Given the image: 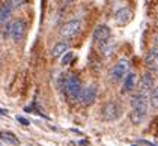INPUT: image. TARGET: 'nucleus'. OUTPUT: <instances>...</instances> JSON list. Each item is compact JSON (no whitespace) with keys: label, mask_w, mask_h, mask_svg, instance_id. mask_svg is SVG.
Here are the masks:
<instances>
[{"label":"nucleus","mask_w":158,"mask_h":146,"mask_svg":"<svg viewBox=\"0 0 158 146\" xmlns=\"http://www.w3.org/2000/svg\"><path fill=\"white\" fill-rule=\"evenodd\" d=\"M148 109H149V97L137 92L131 98V113H130V119L134 125H140L145 121L148 116Z\"/></svg>","instance_id":"nucleus-1"},{"label":"nucleus","mask_w":158,"mask_h":146,"mask_svg":"<svg viewBox=\"0 0 158 146\" xmlns=\"http://www.w3.org/2000/svg\"><path fill=\"white\" fill-rule=\"evenodd\" d=\"M63 89H65L66 97L71 101H77L80 98V92H81L83 87H81V83H80V78L75 74H69L63 81Z\"/></svg>","instance_id":"nucleus-2"},{"label":"nucleus","mask_w":158,"mask_h":146,"mask_svg":"<svg viewBox=\"0 0 158 146\" xmlns=\"http://www.w3.org/2000/svg\"><path fill=\"white\" fill-rule=\"evenodd\" d=\"M6 36H11L14 42H20L23 41V38L26 35V23L23 20H15L12 23H8L6 26Z\"/></svg>","instance_id":"nucleus-3"},{"label":"nucleus","mask_w":158,"mask_h":146,"mask_svg":"<svg viewBox=\"0 0 158 146\" xmlns=\"http://www.w3.org/2000/svg\"><path fill=\"white\" fill-rule=\"evenodd\" d=\"M81 30V20L80 18H74V20H69L68 23L60 27V36L63 39H73L75 38Z\"/></svg>","instance_id":"nucleus-4"},{"label":"nucleus","mask_w":158,"mask_h":146,"mask_svg":"<svg viewBox=\"0 0 158 146\" xmlns=\"http://www.w3.org/2000/svg\"><path fill=\"white\" fill-rule=\"evenodd\" d=\"M128 60H125V59H121V60L118 62L113 68H111V71H110V80H111V83H119L122 81L127 75H128Z\"/></svg>","instance_id":"nucleus-5"},{"label":"nucleus","mask_w":158,"mask_h":146,"mask_svg":"<svg viewBox=\"0 0 158 146\" xmlns=\"http://www.w3.org/2000/svg\"><path fill=\"white\" fill-rule=\"evenodd\" d=\"M101 116H102L104 121H107V122L116 121L121 116V107H119V104L114 102V101H109L102 107V110H101Z\"/></svg>","instance_id":"nucleus-6"},{"label":"nucleus","mask_w":158,"mask_h":146,"mask_svg":"<svg viewBox=\"0 0 158 146\" xmlns=\"http://www.w3.org/2000/svg\"><path fill=\"white\" fill-rule=\"evenodd\" d=\"M97 99V86L95 85H86L81 92H80V98L78 101L83 104V106H92Z\"/></svg>","instance_id":"nucleus-7"},{"label":"nucleus","mask_w":158,"mask_h":146,"mask_svg":"<svg viewBox=\"0 0 158 146\" xmlns=\"http://www.w3.org/2000/svg\"><path fill=\"white\" fill-rule=\"evenodd\" d=\"M154 75L152 73H146L142 75V78H140V81H139V94H142V95H146V97H149L151 95V92L154 90Z\"/></svg>","instance_id":"nucleus-8"},{"label":"nucleus","mask_w":158,"mask_h":146,"mask_svg":"<svg viewBox=\"0 0 158 146\" xmlns=\"http://www.w3.org/2000/svg\"><path fill=\"white\" fill-rule=\"evenodd\" d=\"M92 38H94V41H95L98 45H99V44L106 42L107 39H110V38H111V30H110L109 26L98 24L97 27H95V30H94V33H92Z\"/></svg>","instance_id":"nucleus-9"},{"label":"nucleus","mask_w":158,"mask_h":146,"mask_svg":"<svg viewBox=\"0 0 158 146\" xmlns=\"http://www.w3.org/2000/svg\"><path fill=\"white\" fill-rule=\"evenodd\" d=\"M145 65L146 68L154 74H158V48L152 47L146 53L145 56Z\"/></svg>","instance_id":"nucleus-10"},{"label":"nucleus","mask_w":158,"mask_h":146,"mask_svg":"<svg viewBox=\"0 0 158 146\" xmlns=\"http://www.w3.org/2000/svg\"><path fill=\"white\" fill-rule=\"evenodd\" d=\"M131 20V11L128 8H121L114 12V21L119 26H125Z\"/></svg>","instance_id":"nucleus-11"},{"label":"nucleus","mask_w":158,"mask_h":146,"mask_svg":"<svg viewBox=\"0 0 158 146\" xmlns=\"http://www.w3.org/2000/svg\"><path fill=\"white\" fill-rule=\"evenodd\" d=\"M12 8L14 6L11 5V2H9V0L0 5V24L8 23V20H9V17H11V11H12Z\"/></svg>","instance_id":"nucleus-12"},{"label":"nucleus","mask_w":158,"mask_h":146,"mask_svg":"<svg viewBox=\"0 0 158 146\" xmlns=\"http://www.w3.org/2000/svg\"><path fill=\"white\" fill-rule=\"evenodd\" d=\"M114 48H116V42H114L111 38L107 39L106 42L99 44V51H101V54H102V56H106V57L111 56V54L114 53Z\"/></svg>","instance_id":"nucleus-13"},{"label":"nucleus","mask_w":158,"mask_h":146,"mask_svg":"<svg viewBox=\"0 0 158 146\" xmlns=\"http://www.w3.org/2000/svg\"><path fill=\"white\" fill-rule=\"evenodd\" d=\"M135 80H137L135 74H134V73H128V75L123 78L122 94H128V92H131V90L134 89V86H135Z\"/></svg>","instance_id":"nucleus-14"},{"label":"nucleus","mask_w":158,"mask_h":146,"mask_svg":"<svg viewBox=\"0 0 158 146\" xmlns=\"http://www.w3.org/2000/svg\"><path fill=\"white\" fill-rule=\"evenodd\" d=\"M0 140L5 142V143H8V145H12V146L20 145L18 137L14 133H11V131H0Z\"/></svg>","instance_id":"nucleus-15"},{"label":"nucleus","mask_w":158,"mask_h":146,"mask_svg":"<svg viewBox=\"0 0 158 146\" xmlns=\"http://www.w3.org/2000/svg\"><path fill=\"white\" fill-rule=\"evenodd\" d=\"M68 42L66 41H60V42H57V44H54V47L51 48V56L53 57H60L62 54H65L66 51H68Z\"/></svg>","instance_id":"nucleus-16"},{"label":"nucleus","mask_w":158,"mask_h":146,"mask_svg":"<svg viewBox=\"0 0 158 146\" xmlns=\"http://www.w3.org/2000/svg\"><path fill=\"white\" fill-rule=\"evenodd\" d=\"M149 107L152 110H158V86L154 87V90L149 95Z\"/></svg>","instance_id":"nucleus-17"},{"label":"nucleus","mask_w":158,"mask_h":146,"mask_svg":"<svg viewBox=\"0 0 158 146\" xmlns=\"http://www.w3.org/2000/svg\"><path fill=\"white\" fill-rule=\"evenodd\" d=\"M73 53H71V51H66V53H65V54H63V57H62V65H63V66H65V65H68V63H69V62L73 60Z\"/></svg>","instance_id":"nucleus-18"},{"label":"nucleus","mask_w":158,"mask_h":146,"mask_svg":"<svg viewBox=\"0 0 158 146\" xmlns=\"http://www.w3.org/2000/svg\"><path fill=\"white\" fill-rule=\"evenodd\" d=\"M17 121H18V122H21V123H23V125H26V127L29 125V121H26V119L23 118V116H17Z\"/></svg>","instance_id":"nucleus-19"},{"label":"nucleus","mask_w":158,"mask_h":146,"mask_svg":"<svg viewBox=\"0 0 158 146\" xmlns=\"http://www.w3.org/2000/svg\"><path fill=\"white\" fill-rule=\"evenodd\" d=\"M9 2H11V5H12V6H18V5L21 3V0H9Z\"/></svg>","instance_id":"nucleus-20"},{"label":"nucleus","mask_w":158,"mask_h":146,"mask_svg":"<svg viewBox=\"0 0 158 146\" xmlns=\"http://www.w3.org/2000/svg\"><path fill=\"white\" fill-rule=\"evenodd\" d=\"M154 47H155V48H158V33L155 35V38H154Z\"/></svg>","instance_id":"nucleus-21"},{"label":"nucleus","mask_w":158,"mask_h":146,"mask_svg":"<svg viewBox=\"0 0 158 146\" xmlns=\"http://www.w3.org/2000/svg\"><path fill=\"white\" fill-rule=\"evenodd\" d=\"M59 2H62V3H69V2H73V0H59Z\"/></svg>","instance_id":"nucleus-22"},{"label":"nucleus","mask_w":158,"mask_h":146,"mask_svg":"<svg viewBox=\"0 0 158 146\" xmlns=\"http://www.w3.org/2000/svg\"><path fill=\"white\" fill-rule=\"evenodd\" d=\"M0 65H2V59H0Z\"/></svg>","instance_id":"nucleus-23"},{"label":"nucleus","mask_w":158,"mask_h":146,"mask_svg":"<svg viewBox=\"0 0 158 146\" xmlns=\"http://www.w3.org/2000/svg\"><path fill=\"white\" fill-rule=\"evenodd\" d=\"M0 146H3V145H2V143H0Z\"/></svg>","instance_id":"nucleus-24"},{"label":"nucleus","mask_w":158,"mask_h":146,"mask_svg":"<svg viewBox=\"0 0 158 146\" xmlns=\"http://www.w3.org/2000/svg\"><path fill=\"white\" fill-rule=\"evenodd\" d=\"M134 146H135V145H134Z\"/></svg>","instance_id":"nucleus-25"}]
</instances>
